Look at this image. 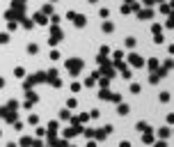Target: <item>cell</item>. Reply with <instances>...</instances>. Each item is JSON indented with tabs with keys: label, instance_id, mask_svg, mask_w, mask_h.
Segmentation results:
<instances>
[{
	"label": "cell",
	"instance_id": "2",
	"mask_svg": "<svg viewBox=\"0 0 174 147\" xmlns=\"http://www.w3.org/2000/svg\"><path fill=\"white\" fill-rule=\"evenodd\" d=\"M67 69L71 71V76H78V74H80V69H82V60H78V58L67 60Z\"/></svg>",
	"mask_w": 174,
	"mask_h": 147
},
{
	"label": "cell",
	"instance_id": "41",
	"mask_svg": "<svg viewBox=\"0 0 174 147\" xmlns=\"http://www.w3.org/2000/svg\"><path fill=\"white\" fill-rule=\"evenodd\" d=\"M0 136H2V131H0Z\"/></svg>",
	"mask_w": 174,
	"mask_h": 147
},
{
	"label": "cell",
	"instance_id": "4",
	"mask_svg": "<svg viewBox=\"0 0 174 147\" xmlns=\"http://www.w3.org/2000/svg\"><path fill=\"white\" fill-rule=\"evenodd\" d=\"M99 97H101V99H105V101H115V104H117V101H122V94H115V92H110L108 87H101Z\"/></svg>",
	"mask_w": 174,
	"mask_h": 147
},
{
	"label": "cell",
	"instance_id": "17",
	"mask_svg": "<svg viewBox=\"0 0 174 147\" xmlns=\"http://www.w3.org/2000/svg\"><path fill=\"white\" fill-rule=\"evenodd\" d=\"M14 76H16V78H25V69H23V67H16L14 69Z\"/></svg>",
	"mask_w": 174,
	"mask_h": 147
},
{
	"label": "cell",
	"instance_id": "24",
	"mask_svg": "<svg viewBox=\"0 0 174 147\" xmlns=\"http://www.w3.org/2000/svg\"><path fill=\"white\" fill-rule=\"evenodd\" d=\"M99 16H101V19H108V16H110V12H108L105 7H101V9H99Z\"/></svg>",
	"mask_w": 174,
	"mask_h": 147
},
{
	"label": "cell",
	"instance_id": "22",
	"mask_svg": "<svg viewBox=\"0 0 174 147\" xmlns=\"http://www.w3.org/2000/svg\"><path fill=\"white\" fill-rule=\"evenodd\" d=\"M135 129H138V131H144V129H149V124H147V122H138Z\"/></svg>",
	"mask_w": 174,
	"mask_h": 147
},
{
	"label": "cell",
	"instance_id": "1",
	"mask_svg": "<svg viewBox=\"0 0 174 147\" xmlns=\"http://www.w3.org/2000/svg\"><path fill=\"white\" fill-rule=\"evenodd\" d=\"M16 108H18V101L9 99V101H7V106H2V108H0V117L12 124V122L16 120Z\"/></svg>",
	"mask_w": 174,
	"mask_h": 147
},
{
	"label": "cell",
	"instance_id": "16",
	"mask_svg": "<svg viewBox=\"0 0 174 147\" xmlns=\"http://www.w3.org/2000/svg\"><path fill=\"white\" fill-rule=\"evenodd\" d=\"M101 30H103V32H112V30H115V26H112L110 21H103V23H101Z\"/></svg>",
	"mask_w": 174,
	"mask_h": 147
},
{
	"label": "cell",
	"instance_id": "5",
	"mask_svg": "<svg viewBox=\"0 0 174 147\" xmlns=\"http://www.w3.org/2000/svg\"><path fill=\"white\" fill-rule=\"evenodd\" d=\"M112 133V126L110 124H105L103 129H99V131H92V138H96V140H105L108 136Z\"/></svg>",
	"mask_w": 174,
	"mask_h": 147
},
{
	"label": "cell",
	"instance_id": "34",
	"mask_svg": "<svg viewBox=\"0 0 174 147\" xmlns=\"http://www.w3.org/2000/svg\"><path fill=\"white\" fill-rule=\"evenodd\" d=\"M126 46H128V48L135 46V39H133V37H128V39H126Z\"/></svg>",
	"mask_w": 174,
	"mask_h": 147
},
{
	"label": "cell",
	"instance_id": "13",
	"mask_svg": "<svg viewBox=\"0 0 174 147\" xmlns=\"http://www.w3.org/2000/svg\"><path fill=\"white\" fill-rule=\"evenodd\" d=\"M115 67H117L119 71H122V76H124V78H131V69H128V64H124V60H122V62H117Z\"/></svg>",
	"mask_w": 174,
	"mask_h": 147
},
{
	"label": "cell",
	"instance_id": "27",
	"mask_svg": "<svg viewBox=\"0 0 174 147\" xmlns=\"http://www.w3.org/2000/svg\"><path fill=\"white\" fill-rule=\"evenodd\" d=\"M9 42V35H7V32H0V44H7Z\"/></svg>",
	"mask_w": 174,
	"mask_h": 147
},
{
	"label": "cell",
	"instance_id": "35",
	"mask_svg": "<svg viewBox=\"0 0 174 147\" xmlns=\"http://www.w3.org/2000/svg\"><path fill=\"white\" fill-rule=\"evenodd\" d=\"M108 53H110V48H108V46H101V51H99V55H108Z\"/></svg>",
	"mask_w": 174,
	"mask_h": 147
},
{
	"label": "cell",
	"instance_id": "38",
	"mask_svg": "<svg viewBox=\"0 0 174 147\" xmlns=\"http://www.w3.org/2000/svg\"><path fill=\"white\" fill-rule=\"evenodd\" d=\"M124 2H126V5H135V0H124Z\"/></svg>",
	"mask_w": 174,
	"mask_h": 147
},
{
	"label": "cell",
	"instance_id": "39",
	"mask_svg": "<svg viewBox=\"0 0 174 147\" xmlns=\"http://www.w3.org/2000/svg\"><path fill=\"white\" fill-rule=\"evenodd\" d=\"M2 85H5V78H0V87H2Z\"/></svg>",
	"mask_w": 174,
	"mask_h": 147
},
{
	"label": "cell",
	"instance_id": "14",
	"mask_svg": "<svg viewBox=\"0 0 174 147\" xmlns=\"http://www.w3.org/2000/svg\"><path fill=\"white\" fill-rule=\"evenodd\" d=\"M117 113L119 115H128V113H131V108H128V104H122V101H117Z\"/></svg>",
	"mask_w": 174,
	"mask_h": 147
},
{
	"label": "cell",
	"instance_id": "15",
	"mask_svg": "<svg viewBox=\"0 0 174 147\" xmlns=\"http://www.w3.org/2000/svg\"><path fill=\"white\" fill-rule=\"evenodd\" d=\"M96 78H99V71L92 74V76H87V78H85V85H87V87H92V85L96 83Z\"/></svg>",
	"mask_w": 174,
	"mask_h": 147
},
{
	"label": "cell",
	"instance_id": "10",
	"mask_svg": "<svg viewBox=\"0 0 174 147\" xmlns=\"http://www.w3.org/2000/svg\"><path fill=\"white\" fill-rule=\"evenodd\" d=\"M154 140H156L154 131H151V129H144V131H142V142H144V145H151Z\"/></svg>",
	"mask_w": 174,
	"mask_h": 147
},
{
	"label": "cell",
	"instance_id": "21",
	"mask_svg": "<svg viewBox=\"0 0 174 147\" xmlns=\"http://www.w3.org/2000/svg\"><path fill=\"white\" fill-rule=\"evenodd\" d=\"M69 117H71V113H69L67 108H64V110H60V120H69Z\"/></svg>",
	"mask_w": 174,
	"mask_h": 147
},
{
	"label": "cell",
	"instance_id": "26",
	"mask_svg": "<svg viewBox=\"0 0 174 147\" xmlns=\"http://www.w3.org/2000/svg\"><path fill=\"white\" fill-rule=\"evenodd\" d=\"M142 2H144V7H154L156 2H163V0H142Z\"/></svg>",
	"mask_w": 174,
	"mask_h": 147
},
{
	"label": "cell",
	"instance_id": "40",
	"mask_svg": "<svg viewBox=\"0 0 174 147\" xmlns=\"http://www.w3.org/2000/svg\"><path fill=\"white\" fill-rule=\"evenodd\" d=\"M89 2H96V0H89Z\"/></svg>",
	"mask_w": 174,
	"mask_h": 147
},
{
	"label": "cell",
	"instance_id": "3",
	"mask_svg": "<svg viewBox=\"0 0 174 147\" xmlns=\"http://www.w3.org/2000/svg\"><path fill=\"white\" fill-rule=\"evenodd\" d=\"M48 42H51L53 46L62 42V30H60L57 26H51V30H48Z\"/></svg>",
	"mask_w": 174,
	"mask_h": 147
},
{
	"label": "cell",
	"instance_id": "7",
	"mask_svg": "<svg viewBox=\"0 0 174 147\" xmlns=\"http://www.w3.org/2000/svg\"><path fill=\"white\" fill-rule=\"evenodd\" d=\"M80 133H82V124H73L71 129H64V138H67V140H71V138L80 136Z\"/></svg>",
	"mask_w": 174,
	"mask_h": 147
},
{
	"label": "cell",
	"instance_id": "9",
	"mask_svg": "<svg viewBox=\"0 0 174 147\" xmlns=\"http://www.w3.org/2000/svg\"><path fill=\"white\" fill-rule=\"evenodd\" d=\"M32 19H35L32 23H37V26H48V16L44 14V12H37V14L32 16Z\"/></svg>",
	"mask_w": 174,
	"mask_h": 147
},
{
	"label": "cell",
	"instance_id": "6",
	"mask_svg": "<svg viewBox=\"0 0 174 147\" xmlns=\"http://www.w3.org/2000/svg\"><path fill=\"white\" fill-rule=\"evenodd\" d=\"M67 19H71L76 28H82V26L87 23V19H85V16H82V14H76V12H67Z\"/></svg>",
	"mask_w": 174,
	"mask_h": 147
},
{
	"label": "cell",
	"instance_id": "30",
	"mask_svg": "<svg viewBox=\"0 0 174 147\" xmlns=\"http://www.w3.org/2000/svg\"><path fill=\"white\" fill-rule=\"evenodd\" d=\"M160 12H163V14H169V2H163V5H160Z\"/></svg>",
	"mask_w": 174,
	"mask_h": 147
},
{
	"label": "cell",
	"instance_id": "28",
	"mask_svg": "<svg viewBox=\"0 0 174 147\" xmlns=\"http://www.w3.org/2000/svg\"><path fill=\"white\" fill-rule=\"evenodd\" d=\"M21 21H23V28H32V26H35V23H32L30 19H25V16H23V19H21Z\"/></svg>",
	"mask_w": 174,
	"mask_h": 147
},
{
	"label": "cell",
	"instance_id": "18",
	"mask_svg": "<svg viewBox=\"0 0 174 147\" xmlns=\"http://www.w3.org/2000/svg\"><path fill=\"white\" fill-rule=\"evenodd\" d=\"M147 64H149V69H151V71H158V60H156V58H151Z\"/></svg>",
	"mask_w": 174,
	"mask_h": 147
},
{
	"label": "cell",
	"instance_id": "32",
	"mask_svg": "<svg viewBox=\"0 0 174 147\" xmlns=\"http://www.w3.org/2000/svg\"><path fill=\"white\" fill-rule=\"evenodd\" d=\"M37 122H39V117H37V115H30V117H28V124H37Z\"/></svg>",
	"mask_w": 174,
	"mask_h": 147
},
{
	"label": "cell",
	"instance_id": "29",
	"mask_svg": "<svg viewBox=\"0 0 174 147\" xmlns=\"http://www.w3.org/2000/svg\"><path fill=\"white\" fill-rule=\"evenodd\" d=\"M160 136H163V138H169V126H163V129H160Z\"/></svg>",
	"mask_w": 174,
	"mask_h": 147
},
{
	"label": "cell",
	"instance_id": "37",
	"mask_svg": "<svg viewBox=\"0 0 174 147\" xmlns=\"http://www.w3.org/2000/svg\"><path fill=\"white\" fill-rule=\"evenodd\" d=\"M51 60H60V53H57V51H51Z\"/></svg>",
	"mask_w": 174,
	"mask_h": 147
},
{
	"label": "cell",
	"instance_id": "12",
	"mask_svg": "<svg viewBox=\"0 0 174 147\" xmlns=\"http://www.w3.org/2000/svg\"><path fill=\"white\" fill-rule=\"evenodd\" d=\"M71 120V124H87V120H89V113H80L78 117H69Z\"/></svg>",
	"mask_w": 174,
	"mask_h": 147
},
{
	"label": "cell",
	"instance_id": "19",
	"mask_svg": "<svg viewBox=\"0 0 174 147\" xmlns=\"http://www.w3.org/2000/svg\"><path fill=\"white\" fill-rule=\"evenodd\" d=\"M131 92H133V94H140V92H142V85L140 83H131Z\"/></svg>",
	"mask_w": 174,
	"mask_h": 147
},
{
	"label": "cell",
	"instance_id": "8",
	"mask_svg": "<svg viewBox=\"0 0 174 147\" xmlns=\"http://www.w3.org/2000/svg\"><path fill=\"white\" fill-rule=\"evenodd\" d=\"M128 64H131V67H144V58L138 55V53H131V55H128Z\"/></svg>",
	"mask_w": 174,
	"mask_h": 147
},
{
	"label": "cell",
	"instance_id": "33",
	"mask_svg": "<svg viewBox=\"0 0 174 147\" xmlns=\"http://www.w3.org/2000/svg\"><path fill=\"white\" fill-rule=\"evenodd\" d=\"M160 101H163V104H167V101H169V92H163V94H160Z\"/></svg>",
	"mask_w": 174,
	"mask_h": 147
},
{
	"label": "cell",
	"instance_id": "25",
	"mask_svg": "<svg viewBox=\"0 0 174 147\" xmlns=\"http://www.w3.org/2000/svg\"><path fill=\"white\" fill-rule=\"evenodd\" d=\"M41 12H44V14H53V5H44V7H41Z\"/></svg>",
	"mask_w": 174,
	"mask_h": 147
},
{
	"label": "cell",
	"instance_id": "11",
	"mask_svg": "<svg viewBox=\"0 0 174 147\" xmlns=\"http://www.w3.org/2000/svg\"><path fill=\"white\" fill-rule=\"evenodd\" d=\"M135 14H138V19H142V21H144V19H151V16H154V12L149 9V7H142V9L138 7V9H135Z\"/></svg>",
	"mask_w": 174,
	"mask_h": 147
},
{
	"label": "cell",
	"instance_id": "20",
	"mask_svg": "<svg viewBox=\"0 0 174 147\" xmlns=\"http://www.w3.org/2000/svg\"><path fill=\"white\" fill-rule=\"evenodd\" d=\"M112 55H115V60H112L115 64H117V62H122V60H124V51H115Z\"/></svg>",
	"mask_w": 174,
	"mask_h": 147
},
{
	"label": "cell",
	"instance_id": "23",
	"mask_svg": "<svg viewBox=\"0 0 174 147\" xmlns=\"http://www.w3.org/2000/svg\"><path fill=\"white\" fill-rule=\"evenodd\" d=\"M37 51H39V46H37V44H28V53H32V55H35Z\"/></svg>",
	"mask_w": 174,
	"mask_h": 147
},
{
	"label": "cell",
	"instance_id": "31",
	"mask_svg": "<svg viewBox=\"0 0 174 147\" xmlns=\"http://www.w3.org/2000/svg\"><path fill=\"white\" fill-rule=\"evenodd\" d=\"M16 26H18L16 21H7V30H16Z\"/></svg>",
	"mask_w": 174,
	"mask_h": 147
},
{
	"label": "cell",
	"instance_id": "42",
	"mask_svg": "<svg viewBox=\"0 0 174 147\" xmlns=\"http://www.w3.org/2000/svg\"><path fill=\"white\" fill-rule=\"evenodd\" d=\"M51 2H55V0H51Z\"/></svg>",
	"mask_w": 174,
	"mask_h": 147
},
{
	"label": "cell",
	"instance_id": "36",
	"mask_svg": "<svg viewBox=\"0 0 174 147\" xmlns=\"http://www.w3.org/2000/svg\"><path fill=\"white\" fill-rule=\"evenodd\" d=\"M67 108H76V99H69L67 101Z\"/></svg>",
	"mask_w": 174,
	"mask_h": 147
}]
</instances>
